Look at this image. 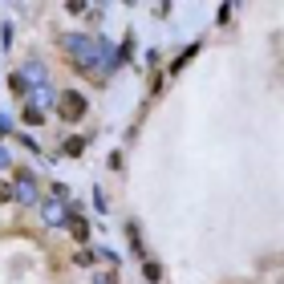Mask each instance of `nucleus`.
<instances>
[{"label":"nucleus","instance_id":"1","mask_svg":"<svg viewBox=\"0 0 284 284\" xmlns=\"http://www.w3.org/2000/svg\"><path fill=\"white\" fill-rule=\"evenodd\" d=\"M61 114L77 122V118L85 114V98H81V94H65V98H61Z\"/></svg>","mask_w":284,"mask_h":284},{"label":"nucleus","instance_id":"2","mask_svg":"<svg viewBox=\"0 0 284 284\" xmlns=\"http://www.w3.org/2000/svg\"><path fill=\"white\" fill-rule=\"evenodd\" d=\"M4 199H12V187H8V183H0V203H4Z\"/></svg>","mask_w":284,"mask_h":284}]
</instances>
